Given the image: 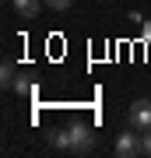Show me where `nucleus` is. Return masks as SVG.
<instances>
[{"mask_svg":"<svg viewBox=\"0 0 151 158\" xmlns=\"http://www.w3.org/2000/svg\"><path fill=\"white\" fill-rule=\"evenodd\" d=\"M14 81H18V67H14L11 60H4V63H0V85H4V88H14Z\"/></svg>","mask_w":151,"mask_h":158,"instance_id":"nucleus-6","label":"nucleus"},{"mask_svg":"<svg viewBox=\"0 0 151 158\" xmlns=\"http://www.w3.org/2000/svg\"><path fill=\"white\" fill-rule=\"evenodd\" d=\"M141 42H151V21L141 25Z\"/></svg>","mask_w":151,"mask_h":158,"instance_id":"nucleus-10","label":"nucleus"},{"mask_svg":"<svg viewBox=\"0 0 151 158\" xmlns=\"http://www.w3.org/2000/svg\"><path fill=\"white\" fill-rule=\"evenodd\" d=\"M130 127L134 130L151 127V98H134V106H130Z\"/></svg>","mask_w":151,"mask_h":158,"instance_id":"nucleus-3","label":"nucleus"},{"mask_svg":"<svg viewBox=\"0 0 151 158\" xmlns=\"http://www.w3.org/2000/svg\"><path fill=\"white\" fill-rule=\"evenodd\" d=\"M46 4H49V11H67L74 0H46Z\"/></svg>","mask_w":151,"mask_h":158,"instance_id":"nucleus-9","label":"nucleus"},{"mask_svg":"<svg viewBox=\"0 0 151 158\" xmlns=\"http://www.w3.org/2000/svg\"><path fill=\"white\" fill-rule=\"evenodd\" d=\"M70 155H91L95 151V130H91V123H70Z\"/></svg>","mask_w":151,"mask_h":158,"instance_id":"nucleus-1","label":"nucleus"},{"mask_svg":"<svg viewBox=\"0 0 151 158\" xmlns=\"http://www.w3.org/2000/svg\"><path fill=\"white\" fill-rule=\"evenodd\" d=\"M141 144H144V155L151 158V127H148V130H141Z\"/></svg>","mask_w":151,"mask_h":158,"instance_id":"nucleus-8","label":"nucleus"},{"mask_svg":"<svg viewBox=\"0 0 151 158\" xmlns=\"http://www.w3.org/2000/svg\"><path fill=\"white\" fill-rule=\"evenodd\" d=\"M14 95H21V98H35V95H39V88H35V81L32 77H28V74H18V81H14Z\"/></svg>","mask_w":151,"mask_h":158,"instance_id":"nucleus-4","label":"nucleus"},{"mask_svg":"<svg viewBox=\"0 0 151 158\" xmlns=\"http://www.w3.org/2000/svg\"><path fill=\"white\" fill-rule=\"evenodd\" d=\"M112 151H116L120 158H137V155H144V144H141V134H137L134 127H130L127 134H120V137H116Z\"/></svg>","mask_w":151,"mask_h":158,"instance_id":"nucleus-2","label":"nucleus"},{"mask_svg":"<svg viewBox=\"0 0 151 158\" xmlns=\"http://www.w3.org/2000/svg\"><path fill=\"white\" fill-rule=\"evenodd\" d=\"M49 148H56V151H70V130H53V134H49Z\"/></svg>","mask_w":151,"mask_h":158,"instance_id":"nucleus-7","label":"nucleus"},{"mask_svg":"<svg viewBox=\"0 0 151 158\" xmlns=\"http://www.w3.org/2000/svg\"><path fill=\"white\" fill-rule=\"evenodd\" d=\"M11 4L21 18H39V11H42V0H11Z\"/></svg>","mask_w":151,"mask_h":158,"instance_id":"nucleus-5","label":"nucleus"}]
</instances>
